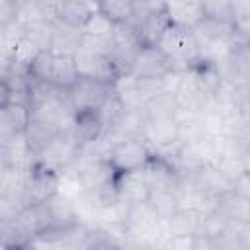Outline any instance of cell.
I'll return each mask as SVG.
<instances>
[{"label":"cell","instance_id":"6da1fadb","mask_svg":"<svg viewBox=\"0 0 250 250\" xmlns=\"http://www.w3.org/2000/svg\"><path fill=\"white\" fill-rule=\"evenodd\" d=\"M158 47L168 57L172 70H176V72H184L201 62L199 45H197V39L191 29L170 23L166 27V31L162 33Z\"/></svg>","mask_w":250,"mask_h":250},{"label":"cell","instance_id":"7a4b0ae2","mask_svg":"<svg viewBox=\"0 0 250 250\" xmlns=\"http://www.w3.org/2000/svg\"><path fill=\"white\" fill-rule=\"evenodd\" d=\"M137 37L141 47H156L160 43L162 33L170 25L166 12H164V2H133V16L127 21Z\"/></svg>","mask_w":250,"mask_h":250},{"label":"cell","instance_id":"3957f363","mask_svg":"<svg viewBox=\"0 0 250 250\" xmlns=\"http://www.w3.org/2000/svg\"><path fill=\"white\" fill-rule=\"evenodd\" d=\"M29 74L35 80L51 82L59 88L68 90L80 76L74 64V57H64V55H55L51 51L39 53V57L33 61L29 66Z\"/></svg>","mask_w":250,"mask_h":250},{"label":"cell","instance_id":"277c9868","mask_svg":"<svg viewBox=\"0 0 250 250\" xmlns=\"http://www.w3.org/2000/svg\"><path fill=\"white\" fill-rule=\"evenodd\" d=\"M80 148H82V143L78 141L74 131L61 133L47 148H43L35 156V164H39L41 168H47V170L61 176L62 172H66L78 160Z\"/></svg>","mask_w":250,"mask_h":250},{"label":"cell","instance_id":"5b68a950","mask_svg":"<svg viewBox=\"0 0 250 250\" xmlns=\"http://www.w3.org/2000/svg\"><path fill=\"white\" fill-rule=\"evenodd\" d=\"M74 64L78 70L80 78H90V80H100V82H109L113 84L115 78L121 74L113 57L98 53L90 47H80L74 55Z\"/></svg>","mask_w":250,"mask_h":250},{"label":"cell","instance_id":"8992f818","mask_svg":"<svg viewBox=\"0 0 250 250\" xmlns=\"http://www.w3.org/2000/svg\"><path fill=\"white\" fill-rule=\"evenodd\" d=\"M111 94H113V84L90 80V78H78L68 88V98L76 113L98 111Z\"/></svg>","mask_w":250,"mask_h":250},{"label":"cell","instance_id":"52a82bcc","mask_svg":"<svg viewBox=\"0 0 250 250\" xmlns=\"http://www.w3.org/2000/svg\"><path fill=\"white\" fill-rule=\"evenodd\" d=\"M150 158H152V152L145 141H125L113 146L109 164L117 174H123V172L145 168Z\"/></svg>","mask_w":250,"mask_h":250},{"label":"cell","instance_id":"ba28073f","mask_svg":"<svg viewBox=\"0 0 250 250\" xmlns=\"http://www.w3.org/2000/svg\"><path fill=\"white\" fill-rule=\"evenodd\" d=\"M16 230L27 240L31 242L33 238L45 234L47 230H51L53 221H51V213L47 203H31L25 209H21L18 213L16 219H12Z\"/></svg>","mask_w":250,"mask_h":250},{"label":"cell","instance_id":"9c48e42d","mask_svg":"<svg viewBox=\"0 0 250 250\" xmlns=\"http://www.w3.org/2000/svg\"><path fill=\"white\" fill-rule=\"evenodd\" d=\"M72 168L76 170L84 189L90 193L113 184L117 178V172L113 170L109 160H86V158L78 156V160L72 164Z\"/></svg>","mask_w":250,"mask_h":250},{"label":"cell","instance_id":"30bf717a","mask_svg":"<svg viewBox=\"0 0 250 250\" xmlns=\"http://www.w3.org/2000/svg\"><path fill=\"white\" fill-rule=\"evenodd\" d=\"M191 178V182L207 195L211 197L213 201H217L219 197L227 195L232 191V186H234V180L229 178L223 170H219L215 164H203L199 166L195 172L191 174H186Z\"/></svg>","mask_w":250,"mask_h":250},{"label":"cell","instance_id":"8fae6325","mask_svg":"<svg viewBox=\"0 0 250 250\" xmlns=\"http://www.w3.org/2000/svg\"><path fill=\"white\" fill-rule=\"evenodd\" d=\"M129 72L135 78H162L172 72V64L158 45L143 47L135 57Z\"/></svg>","mask_w":250,"mask_h":250},{"label":"cell","instance_id":"7c38bea8","mask_svg":"<svg viewBox=\"0 0 250 250\" xmlns=\"http://www.w3.org/2000/svg\"><path fill=\"white\" fill-rule=\"evenodd\" d=\"M115 188H117L119 199H121L123 203H127V205H141V203H146V199H148V195H150V186H148L145 168L117 174V178H115Z\"/></svg>","mask_w":250,"mask_h":250},{"label":"cell","instance_id":"4fadbf2b","mask_svg":"<svg viewBox=\"0 0 250 250\" xmlns=\"http://www.w3.org/2000/svg\"><path fill=\"white\" fill-rule=\"evenodd\" d=\"M35 154L25 143L23 133L0 139V168H31Z\"/></svg>","mask_w":250,"mask_h":250},{"label":"cell","instance_id":"5bb4252c","mask_svg":"<svg viewBox=\"0 0 250 250\" xmlns=\"http://www.w3.org/2000/svg\"><path fill=\"white\" fill-rule=\"evenodd\" d=\"M146 123H148V115L145 109H125L119 123L105 135L113 141V145L125 141H143Z\"/></svg>","mask_w":250,"mask_h":250},{"label":"cell","instance_id":"9a60e30c","mask_svg":"<svg viewBox=\"0 0 250 250\" xmlns=\"http://www.w3.org/2000/svg\"><path fill=\"white\" fill-rule=\"evenodd\" d=\"M143 141L150 148V152L162 150L180 143V125L178 119H148Z\"/></svg>","mask_w":250,"mask_h":250},{"label":"cell","instance_id":"2e32d148","mask_svg":"<svg viewBox=\"0 0 250 250\" xmlns=\"http://www.w3.org/2000/svg\"><path fill=\"white\" fill-rule=\"evenodd\" d=\"M61 186V176L41 168L39 164L33 162L31 172H29V201L31 203H45L49 197H53L59 191Z\"/></svg>","mask_w":250,"mask_h":250},{"label":"cell","instance_id":"e0dca14e","mask_svg":"<svg viewBox=\"0 0 250 250\" xmlns=\"http://www.w3.org/2000/svg\"><path fill=\"white\" fill-rule=\"evenodd\" d=\"M31 121L27 104H2L0 105V139L21 135Z\"/></svg>","mask_w":250,"mask_h":250},{"label":"cell","instance_id":"ac0fdd59","mask_svg":"<svg viewBox=\"0 0 250 250\" xmlns=\"http://www.w3.org/2000/svg\"><path fill=\"white\" fill-rule=\"evenodd\" d=\"M45 203L49 207L51 221H53V227L51 229H55V230H66V229H70V227H74V225L80 223L78 211H76V205H74V199L68 197L66 193L57 191Z\"/></svg>","mask_w":250,"mask_h":250},{"label":"cell","instance_id":"d6986e66","mask_svg":"<svg viewBox=\"0 0 250 250\" xmlns=\"http://www.w3.org/2000/svg\"><path fill=\"white\" fill-rule=\"evenodd\" d=\"M164 12L172 25L186 29H195L205 18L203 2H164Z\"/></svg>","mask_w":250,"mask_h":250},{"label":"cell","instance_id":"ffe728a7","mask_svg":"<svg viewBox=\"0 0 250 250\" xmlns=\"http://www.w3.org/2000/svg\"><path fill=\"white\" fill-rule=\"evenodd\" d=\"M215 211L225 219L229 221L230 225H248L250 223V203L240 197L238 193L230 191L223 197H219L215 201Z\"/></svg>","mask_w":250,"mask_h":250},{"label":"cell","instance_id":"44dd1931","mask_svg":"<svg viewBox=\"0 0 250 250\" xmlns=\"http://www.w3.org/2000/svg\"><path fill=\"white\" fill-rule=\"evenodd\" d=\"M59 2L49 0H18V21L31 23V21H57Z\"/></svg>","mask_w":250,"mask_h":250},{"label":"cell","instance_id":"7402d4cb","mask_svg":"<svg viewBox=\"0 0 250 250\" xmlns=\"http://www.w3.org/2000/svg\"><path fill=\"white\" fill-rule=\"evenodd\" d=\"M145 174H146L150 189H166V188L176 189L178 182H180L178 170L170 162H166L158 156H152L148 160V164L145 166Z\"/></svg>","mask_w":250,"mask_h":250},{"label":"cell","instance_id":"603a6c76","mask_svg":"<svg viewBox=\"0 0 250 250\" xmlns=\"http://www.w3.org/2000/svg\"><path fill=\"white\" fill-rule=\"evenodd\" d=\"M61 127L55 125V123H49V121H41V119H31L27 129L23 131V137H25V143L27 146L31 148V152L37 156L43 148H47L59 135H61Z\"/></svg>","mask_w":250,"mask_h":250},{"label":"cell","instance_id":"cb8c5ba5","mask_svg":"<svg viewBox=\"0 0 250 250\" xmlns=\"http://www.w3.org/2000/svg\"><path fill=\"white\" fill-rule=\"evenodd\" d=\"M199 223H201V213L180 209L176 215L164 221L166 238H191L199 232Z\"/></svg>","mask_w":250,"mask_h":250},{"label":"cell","instance_id":"d4e9b609","mask_svg":"<svg viewBox=\"0 0 250 250\" xmlns=\"http://www.w3.org/2000/svg\"><path fill=\"white\" fill-rule=\"evenodd\" d=\"M82 37H84V33L80 29H74V27L64 25L61 21H55L53 23L51 53L64 55V57H74L76 51L82 47Z\"/></svg>","mask_w":250,"mask_h":250},{"label":"cell","instance_id":"484cf974","mask_svg":"<svg viewBox=\"0 0 250 250\" xmlns=\"http://www.w3.org/2000/svg\"><path fill=\"white\" fill-rule=\"evenodd\" d=\"M96 10H98V2L96 4L94 2H59L57 21L82 31Z\"/></svg>","mask_w":250,"mask_h":250},{"label":"cell","instance_id":"4316f807","mask_svg":"<svg viewBox=\"0 0 250 250\" xmlns=\"http://www.w3.org/2000/svg\"><path fill=\"white\" fill-rule=\"evenodd\" d=\"M191 31H193V35L197 39V45L223 43V41H230L236 35L232 23L217 21V20H211V18H203V21Z\"/></svg>","mask_w":250,"mask_h":250},{"label":"cell","instance_id":"83f0119b","mask_svg":"<svg viewBox=\"0 0 250 250\" xmlns=\"http://www.w3.org/2000/svg\"><path fill=\"white\" fill-rule=\"evenodd\" d=\"M146 207L162 223L168 221L172 215H176L180 211V199H178L176 189H170V188H166V189H150V195L146 199Z\"/></svg>","mask_w":250,"mask_h":250},{"label":"cell","instance_id":"f1b7e54d","mask_svg":"<svg viewBox=\"0 0 250 250\" xmlns=\"http://www.w3.org/2000/svg\"><path fill=\"white\" fill-rule=\"evenodd\" d=\"M113 92L125 105V109H145V100L139 92V78L131 72L119 74L113 82Z\"/></svg>","mask_w":250,"mask_h":250},{"label":"cell","instance_id":"f546056e","mask_svg":"<svg viewBox=\"0 0 250 250\" xmlns=\"http://www.w3.org/2000/svg\"><path fill=\"white\" fill-rule=\"evenodd\" d=\"M145 111L148 119H178V115L182 113V107H180L176 94L164 92L148 100L145 104Z\"/></svg>","mask_w":250,"mask_h":250},{"label":"cell","instance_id":"4dcf8cb0","mask_svg":"<svg viewBox=\"0 0 250 250\" xmlns=\"http://www.w3.org/2000/svg\"><path fill=\"white\" fill-rule=\"evenodd\" d=\"M80 250H123V236L104 227H92Z\"/></svg>","mask_w":250,"mask_h":250},{"label":"cell","instance_id":"1f68e13d","mask_svg":"<svg viewBox=\"0 0 250 250\" xmlns=\"http://www.w3.org/2000/svg\"><path fill=\"white\" fill-rule=\"evenodd\" d=\"M74 135L78 137V141L90 143L102 135H105V129L102 125V119L98 115V111H86V113H76V121H74Z\"/></svg>","mask_w":250,"mask_h":250},{"label":"cell","instance_id":"d6a6232c","mask_svg":"<svg viewBox=\"0 0 250 250\" xmlns=\"http://www.w3.org/2000/svg\"><path fill=\"white\" fill-rule=\"evenodd\" d=\"M115 25L105 14L100 12V8L90 16L88 23L84 25L82 33L84 37L96 39V41H105V43H113V35H115Z\"/></svg>","mask_w":250,"mask_h":250},{"label":"cell","instance_id":"836d02e7","mask_svg":"<svg viewBox=\"0 0 250 250\" xmlns=\"http://www.w3.org/2000/svg\"><path fill=\"white\" fill-rule=\"evenodd\" d=\"M230 61H232L238 84H250V41L234 35Z\"/></svg>","mask_w":250,"mask_h":250},{"label":"cell","instance_id":"e575fe53","mask_svg":"<svg viewBox=\"0 0 250 250\" xmlns=\"http://www.w3.org/2000/svg\"><path fill=\"white\" fill-rule=\"evenodd\" d=\"M55 23V21H53ZM53 23L51 21H31L23 23V37L31 41L41 53L51 51L53 43Z\"/></svg>","mask_w":250,"mask_h":250},{"label":"cell","instance_id":"d590c367","mask_svg":"<svg viewBox=\"0 0 250 250\" xmlns=\"http://www.w3.org/2000/svg\"><path fill=\"white\" fill-rule=\"evenodd\" d=\"M98 8L113 23H127L133 16V2L131 0H105V2H98Z\"/></svg>","mask_w":250,"mask_h":250},{"label":"cell","instance_id":"8d00e7d4","mask_svg":"<svg viewBox=\"0 0 250 250\" xmlns=\"http://www.w3.org/2000/svg\"><path fill=\"white\" fill-rule=\"evenodd\" d=\"M123 113H125V105L121 104V100L115 96V92L107 98V102L98 109V115H100V119H102V125H104V129H105V133H109L117 123H119V119L123 117Z\"/></svg>","mask_w":250,"mask_h":250},{"label":"cell","instance_id":"74e56055","mask_svg":"<svg viewBox=\"0 0 250 250\" xmlns=\"http://www.w3.org/2000/svg\"><path fill=\"white\" fill-rule=\"evenodd\" d=\"M229 227H230V223L225 221V219L213 209V211L201 215V223H199V232H197V234H203V236H209V238H213V240H219V238L227 232Z\"/></svg>","mask_w":250,"mask_h":250},{"label":"cell","instance_id":"f35d334b","mask_svg":"<svg viewBox=\"0 0 250 250\" xmlns=\"http://www.w3.org/2000/svg\"><path fill=\"white\" fill-rule=\"evenodd\" d=\"M232 25L238 37L250 41V2H232Z\"/></svg>","mask_w":250,"mask_h":250},{"label":"cell","instance_id":"ab89813d","mask_svg":"<svg viewBox=\"0 0 250 250\" xmlns=\"http://www.w3.org/2000/svg\"><path fill=\"white\" fill-rule=\"evenodd\" d=\"M203 14H205V18L232 23V2H225V0L203 2Z\"/></svg>","mask_w":250,"mask_h":250},{"label":"cell","instance_id":"60d3db41","mask_svg":"<svg viewBox=\"0 0 250 250\" xmlns=\"http://www.w3.org/2000/svg\"><path fill=\"white\" fill-rule=\"evenodd\" d=\"M232 191L238 193L240 197H244L248 203H250V172L244 170L240 176L234 178V186H232Z\"/></svg>","mask_w":250,"mask_h":250},{"label":"cell","instance_id":"b9f144b4","mask_svg":"<svg viewBox=\"0 0 250 250\" xmlns=\"http://www.w3.org/2000/svg\"><path fill=\"white\" fill-rule=\"evenodd\" d=\"M189 250H219V244H217V240H213L209 236L195 234L191 238V248Z\"/></svg>","mask_w":250,"mask_h":250},{"label":"cell","instance_id":"7bdbcfd3","mask_svg":"<svg viewBox=\"0 0 250 250\" xmlns=\"http://www.w3.org/2000/svg\"><path fill=\"white\" fill-rule=\"evenodd\" d=\"M240 240H242V250H250V223L240 227Z\"/></svg>","mask_w":250,"mask_h":250}]
</instances>
